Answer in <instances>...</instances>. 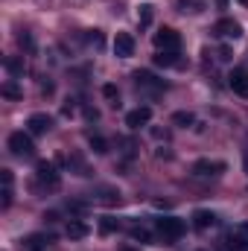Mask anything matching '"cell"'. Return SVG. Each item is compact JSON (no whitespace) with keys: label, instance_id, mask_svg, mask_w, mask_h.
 Instances as JSON below:
<instances>
[{"label":"cell","instance_id":"cell-27","mask_svg":"<svg viewBox=\"0 0 248 251\" xmlns=\"http://www.w3.org/2000/svg\"><path fill=\"white\" fill-rule=\"evenodd\" d=\"M243 161H246V173H248V152H246V158H243Z\"/></svg>","mask_w":248,"mask_h":251},{"label":"cell","instance_id":"cell-15","mask_svg":"<svg viewBox=\"0 0 248 251\" xmlns=\"http://www.w3.org/2000/svg\"><path fill=\"white\" fill-rule=\"evenodd\" d=\"M67 237H70V240H82V237H88V225H85L82 219H70V222H67Z\"/></svg>","mask_w":248,"mask_h":251},{"label":"cell","instance_id":"cell-26","mask_svg":"<svg viewBox=\"0 0 248 251\" xmlns=\"http://www.w3.org/2000/svg\"><path fill=\"white\" fill-rule=\"evenodd\" d=\"M131 237H134V240H143V243H149V240H152L146 228H131Z\"/></svg>","mask_w":248,"mask_h":251},{"label":"cell","instance_id":"cell-17","mask_svg":"<svg viewBox=\"0 0 248 251\" xmlns=\"http://www.w3.org/2000/svg\"><path fill=\"white\" fill-rule=\"evenodd\" d=\"M152 15H155V6L143 3V6H140V15H137V21H140V26H143V29H146V26L152 24Z\"/></svg>","mask_w":248,"mask_h":251},{"label":"cell","instance_id":"cell-4","mask_svg":"<svg viewBox=\"0 0 248 251\" xmlns=\"http://www.w3.org/2000/svg\"><path fill=\"white\" fill-rule=\"evenodd\" d=\"M9 149H12V155H18V158H32V155H35V143H32V137L24 134V131H12V134H9Z\"/></svg>","mask_w":248,"mask_h":251},{"label":"cell","instance_id":"cell-18","mask_svg":"<svg viewBox=\"0 0 248 251\" xmlns=\"http://www.w3.org/2000/svg\"><path fill=\"white\" fill-rule=\"evenodd\" d=\"M102 97H105L111 105H120V91H117V85H102Z\"/></svg>","mask_w":248,"mask_h":251},{"label":"cell","instance_id":"cell-14","mask_svg":"<svg viewBox=\"0 0 248 251\" xmlns=\"http://www.w3.org/2000/svg\"><path fill=\"white\" fill-rule=\"evenodd\" d=\"M155 64H161V67H175V64H178V50H158V53H155Z\"/></svg>","mask_w":248,"mask_h":251},{"label":"cell","instance_id":"cell-7","mask_svg":"<svg viewBox=\"0 0 248 251\" xmlns=\"http://www.w3.org/2000/svg\"><path fill=\"white\" fill-rule=\"evenodd\" d=\"M222 170H225V164H222V161H207V158H201V161H196V164H193V176H198V178L219 176Z\"/></svg>","mask_w":248,"mask_h":251},{"label":"cell","instance_id":"cell-19","mask_svg":"<svg viewBox=\"0 0 248 251\" xmlns=\"http://www.w3.org/2000/svg\"><path fill=\"white\" fill-rule=\"evenodd\" d=\"M91 149H94L97 155H105V152H108V140L99 137V134H91Z\"/></svg>","mask_w":248,"mask_h":251},{"label":"cell","instance_id":"cell-2","mask_svg":"<svg viewBox=\"0 0 248 251\" xmlns=\"http://www.w3.org/2000/svg\"><path fill=\"white\" fill-rule=\"evenodd\" d=\"M155 228H158V234L164 237V243H175V240H181L184 237V222L181 219H175V216H161L158 222H155Z\"/></svg>","mask_w":248,"mask_h":251},{"label":"cell","instance_id":"cell-16","mask_svg":"<svg viewBox=\"0 0 248 251\" xmlns=\"http://www.w3.org/2000/svg\"><path fill=\"white\" fill-rule=\"evenodd\" d=\"M0 178H3V201H0V207L6 210V207L12 204V173H9V170H3V176H0Z\"/></svg>","mask_w":248,"mask_h":251},{"label":"cell","instance_id":"cell-1","mask_svg":"<svg viewBox=\"0 0 248 251\" xmlns=\"http://www.w3.org/2000/svg\"><path fill=\"white\" fill-rule=\"evenodd\" d=\"M59 184H62V178H59L56 164L53 161H38V167H35V190L53 193V190H59Z\"/></svg>","mask_w":248,"mask_h":251},{"label":"cell","instance_id":"cell-8","mask_svg":"<svg viewBox=\"0 0 248 251\" xmlns=\"http://www.w3.org/2000/svg\"><path fill=\"white\" fill-rule=\"evenodd\" d=\"M213 32H216L219 38H240V35H243V26H240L237 21H231V18H222V21H216Z\"/></svg>","mask_w":248,"mask_h":251},{"label":"cell","instance_id":"cell-5","mask_svg":"<svg viewBox=\"0 0 248 251\" xmlns=\"http://www.w3.org/2000/svg\"><path fill=\"white\" fill-rule=\"evenodd\" d=\"M222 251H248V222L231 228V234L222 243Z\"/></svg>","mask_w":248,"mask_h":251},{"label":"cell","instance_id":"cell-10","mask_svg":"<svg viewBox=\"0 0 248 251\" xmlns=\"http://www.w3.org/2000/svg\"><path fill=\"white\" fill-rule=\"evenodd\" d=\"M114 56H117V59L134 56V38H131L128 32H117V38H114Z\"/></svg>","mask_w":248,"mask_h":251},{"label":"cell","instance_id":"cell-23","mask_svg":"<svg viewBox=\"0 0 248 251\" xmlns=\"http://www.w3.org/2000/svg\"><path fill=\"white\" fill-rule=\"evenodd\" d=\"M99 231H102V234H111V231H117V219H111V216H102V219H99Z\"/></svg>","mask_w":248,"mask_h":251},{"label":"cell","instance_id":"cell-9","mask_svg":"<svg viewBox=\"0 0 248 251\" xmlns=\"http://www.w3.org/2000/svg\"><path fill=\"white\" fill-rule=\"evenodd\" d=\"M149 120H152V108L149 105H137L134 111L125 114V126L128 128H140V126H146Z\"/></svg>","mask_w":248,"mask_h":251},{"label":"cell","instance_id":"cell-20","mask_svg":"<svg viewBox=\"0 0 248 251\" xmlns=\"http://www.w3.org/2000/svg\"><path fill=\"white\" fill-rule=\"evenodd\" d=\"M6 67H9V73H15V76H24V70H26L24 56H18V59H9V62H6Z\"/></svg>","mask_w":248,"mask_h":251},{"label":"cell","instance_id":"cell-11","mask_svg":"<svg viewBox=\"0 0 248 251\" xmlns=\"http://www.w3.org/2000/svg\"><path fill=\"white\" fill-rule=\"evenodd\" d=\"M26 128H29V134H47L53 128V117L50 114H32L26 120Z\"/></svg>","mask_w":248,"mask_h":251},{"label":"cell","instance_id":"cell-29","mask_svg":"<svg viewBox=\"0 0 248 251\" xmlns=\"http://www.w3.org/2000/svg\"><path fill=\"white\" fill-rule=\"evenodd\" d=\"M243 3H246V6H248V0H243Z\"/></svg>","mask_w":248,"mask_h":251},{"label":"cell","instance_id":"cell-12","mask_svg":"<svg viewBox=\"0 0 248 251\" xmlns=\"http://www.w3.org/2000/svg\"><path fill=\"white\" fill-rule=\"evenodd\" d=\"M228 85L234 88V94L248 97V70H246V67H237V70L228 76Z\"/></svg>","mask_w":248,"mask_h":251},{"label":"cell","instance_id":"cell-6","mask_svg":"<svg viewBox=\"0 0 248 251\" xmlns=\"http://www.w3.org/2000/svg\"><path fill=\"white\" fill-rule=\"evenodd\" d=\"M155 47H158V50H178V47H181V38H178L175 29L164 26V29L155 32Z\"/></svg>","mask_w":248,"mask_h":251},{"label":"cell","instance_id":"cell-24","mask_svg":"<svg viewBox=\"0 0 248 251\" xmlns=\"http://www.w3.org/2000/svg\"><path fill=\"white\" fill-rule=\"evenodd\" d=\"M178 12H201V3H196V0H178Z\"/></svg>","mask_w":248,"mask_h":251},{"label":"cell","instance_id":"cell-13","mask_svg":"<svg viewBox=\"0 0 248 251\" xmlns=\"http://www.w3.org/2000/svg\"><path fill=\"white\" fill-rule=\"evenodd\" d=\"M193 225H196L198 231H207V228L216 225V213H210V210H196V213H193Z\"/></svg>","mask_w":248,"mask_h":251},{"label":"cell","instance_id":"cell-22","mask_svg":"<svg viewBox=\"0 0 248 251\" xmlns=\"http://www.w3.org/2000/svg\"><path fill=\"white\" fill-rule=\"evenodd\" d=\"M18 44H21V50H26V53H32V50H35V41H32V35H29V32H21V35H18Z\"/></svg>","mask_w":248,"mask_h":251},{"label":"cell","instance_id":"cell-3","mask_svg":"<svg viewBox=\"0 0 248 251\" xmlns=\"http://www.w3.org/2000/svg\"><path fill=\"white\" fill-rule=\"evenodd\" d=\"M134 85H137V91H146V94H161V91H167V85H164V79H158L155 73H149V70H134Z\"/></svg>","mask_w":248,"mask_h":251},{"label":"cell","instance_id":"cell-25","mask_svg":"<svg viewBox=\"0 0 248 251\" xmlns=\"http://www.w3.org/2000/svg\"><path fill=\"white\" fill-rule=\"evenodd\" d=\"M3 97H9V100H18V97H21L18 85H12V82H9V85H3Z\"/></svg>","mask_w":248,"mask_h":251},{"label":"cell","instance_id":"cell-28","mask_svg":"<svg viewBox=\"0 0 248 251\" xmlns=\"http://www.w3.org/2000/svg\"><path fill=\"white\" fill-rule=\"evenodd\" d=\"M123 251H134V249H123Z\"/></svg>","mask_w":248,"mask_h":251},{"label":"cell","instance_id":"cell-21","mask_svg":"<svg viewBox=\"0 0 248 251\" xmlns=\"http://www.w3.org/2000/svg\"><path fill=\"white\" fill-rule=\"evenodd\" d=\"M193 120H196V117H193L190 111H175V114H173V123L175 126H193Z\"/></svg>","mask_w":248,"mask_h":251}]
</instances>
